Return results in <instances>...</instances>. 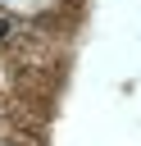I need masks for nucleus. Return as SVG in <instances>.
Here are the masks:
<instances>
[{
	"instance_id": "f257e3e1",
	"label": "nucleus",
	"mask_w": 141,
	"mask_h": 146,
	"mask_svg": "<svg viewBox=\"0 0 141 146\" xmlns=\"http://www.w3.org/2000/svg\"><path fill=\"white\" fill-rule=\"evenodd\" d=\"M5 36H9V18H0V41H5Z\"/></svg>"
}]
</instances>
